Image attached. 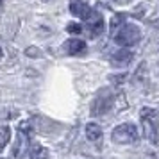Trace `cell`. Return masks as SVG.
<instances>
[{"label": "cell", "instance_id": "obj_1", "mask_svg": "<svg viewBox=\"0 0 159 159\" xmlns=\"http://www.w3.org/2000/svg\"><path fill=\"white\" fill-rule=\"evenodd\" d=\"M139 122L143 127V134L148 139V143L157 145L159 143V115L156 109L143 107L139 111Z\"/></svg>", "mask_w": 159, "mask_h": 159}, {"label": "cell", "instance_id": "obj_2", "mask_svg": "<svg viewBox=\"0 0 159 159\" xmlns=\"http://www.w3.org/2000/svg\"><path fill=\"white\" fill-rule=\"evenodd\" d=\"M116 107V95L109 89L104 88L102 91H98V95L91 102V115L93 116H104L107 115L111 109Z\"/></svg>", "mask_w": 159, "mask_h": 159}, {"label": "cell", "instance_id": "obj_3", "mask_svg": "<svg viewBox=\"0 0 159 159\" xmlns=\"http://www.w3.org/2000/svg\"><path fill=\"white\" fill-rule=\"evenodd\" d=\"M115 43L123 47V48H130V47H134V45L139 43V39H141V30L138 25L134 23H123L122 27L118 29V32L115 34Z\"/></svg>", "mask_w": 159, "mask_h": 159}, {"label": "cell", "instance_id": "obj_4", "mask_svg": "<svg viewBox=\"0 0 159 159\" xmlns=\"http://www.w3.org/2000/svg\"><path fill=\"white\" fill-rule=\"evenodd\" d=\"M138 138H139V132H138L136 125L134 123H120L116 125L113 132H111V139L113 143H118V145H130V143H136Z\"/></svg>", "mask_w": 159, "mask_h": 159}, {"label": "cell", "instance_id": "obj_5", "mask_svg": "<svg viewBox=\"0 0 159 159\" xmlns=\"http://www.w3.org/2000/svg\"><path fill=\"white\" fill-rule=\"evenodd\" d=\"M30 145V130L27 129V123H22L18 129V139L13 148V159H22V156L25 152H29Z\"/></svg>", "mask_w": 159, "mask_h": 159}, {"label": "cell", "instance_id": "obj_6", "mask_svg": "<svg viewBox=\"0 0 159 159\" xmlns=\"http://www.w3.org/2000/svg\"><path fill=\"white\" fill-rule=\"evenodd\" d=\"M86 29L91 38H98L104 32V18L100 13H97V11L91 13V16L86 20Z\"/></svg>", "mask_w": 159, "mask_h": 159}, {"label": "cell", "instance_id": "obj_7", "mask_svg": "<svg viewBox=\"0 0 159 159\" xmlns=\"http://www.w3.org/2000/svg\"><path fill=\"white\" fill-rule=\"evenodd\" d=\"M70 13H72L73 16H77V18H80V20L86 22L88 18L91 16L93 9L89 7L84 0H70Z\"/></svg>", "mask_w": 159, "mask_h": 159}, {"label": "cell", "instance_id": "obj_8", "mask_svg": "<svg viewBox=\"0 0 159 159\" xmlns=\"http://www.w3.org/2000/svg\"><path fill=\"white\" fill-rule=\"evenodd\" d=\"M65 48L70 56H82V54H86L88 45H86V41H82L79 38H72V39L66 41Z\"/></svg>", "mask_w": 159, "mask_h": 159}, {"label": "cell", "instance_id": "obj_9", "mask_svg": "<svg viewBox=\"0 0 159 159\" xmlns=\"http://www.w3.org/2000/svg\"><path fill=\"white\" fill-rule=\"evenodd\" d=\"M132 57H134V54H132V50H129V48H123V50H118L116 54H113V57H111V63L115 66H118V68H122V66H127L132 61Z\"/></svg>", "mask_w": 159, "mask_h": 159}, {"label": "cell", "instance_id": "obj_10", "mask_svg": "<svg viewBox=\"0 0 159 159\" xmlns=\"http://www.w3.org/2000/svg\"><path fill=\"white\" fill-rule=\"evenodd\" d=\"M29 159H47L48 157V154L50 152L45 148L43 145H39V143H30L29 145Z\"/></svg>", "mask_w": 159, "mask_h": 159}, {"label": "cell", "instance_id": "obj_11", "mask_svg": "<svg viewBox=\"0 0 159 159\" xmlns=\"http://www.w3.org/2000/svg\"><path fill=\"white\" fill-rule=\"evenodd\" d=\"M86 138L89 141H98L102 138V129L97 123H88L86 125Z\"/></svg>", "mask_w": 159, "mask_h": 159}, {"label": "cell", "instance_id": "obj_12", "mask_svg": "<svg viewBox=\"0 0 159 159\" xmlns=\"http://www.w3.org/2000/svg\"><path fill=\"white\" fill-rule=\"evenodd\" d=\"M9 139H11V129L7 125H0V150H4L7 147Z\"/></svg>", "mask_w": 159, "mask_h": 159}, {"label": "cell", "instance_id": "obj_13", "mask_svg": "<svg viewBox=\"0 0 159 159\" xmlns=\"http://www.w3.org/2000/svg\"><path fill=\"white\" fill-rule=\"evenodd\" d=\"M123 16L122 15H116L113 16V20H111V38H115V34L118 32V29L123 25Z\"/></svg>", "mask_w": 159, "mask_h": 159}, {"label": "cell", "instance_id": "obj_14", "mask_svg": "<svg viewBox=\"0 0 159 159\" xmlns=\"http://www.w3.org/2000/svg\"><path fill=\"white\" fill-rule=\"evenodd\" d=\"M66 30L70 32V34H80L82 32V25L80 23H68V27H66Z\"/></svg>", "mask_w": 159, "mask_h": 159}, {"label": "cell", "instance_id": "obj_15", "mask_svg": "<svg viewBox=\"0 0 159 159\" xmlns=\"http://www.w3.org/2000/svg\"><path fill=\"white\" fill-rule=\"evenodd\" d=\"M25 54H27V56H32V57H39V50H38V48H27Z\"/></svg>", "mask_w": 159, "mask_h": 159}, {"label": "cell", "instance_id": "obj_16", "mask_svg": "<svg viewBox=\"0 0 159 159\" xmlns=\"http://www.w3.org/2000/svg\"><path fill=\"white\" fill-rule=\"evenodd\" d=\"M2 7H4V0H0V11H2Z\"/></svg>", "mask_w": 159, "mask_h": 159}, {"label": "cell", "instance_id": "obj_17", "mask_svg": "<svg viewBox=\"0 0 159 159\" xmlns=\"http://www.w3.org/2000/svg\"><path fill=\"white\" fill-rule=\"evenodd\" d=\"M0 57H2V47H0Z\"/></svg>", "mask_w": 159, "mask_h": 159}, {"label": "cell", "instance_id": "obj_18", "mask_svg": "<svg viewBox=\"0 0 159 159\" xmlns=\"http://www.w3.org/2000/svg\"><path fill=\"white\" fill-rule=\"evenodd\" d=\"M43 2H48V0H43Z\"/></svg>", "mask_w": 159, "mask_h": 159}]
</instances>
